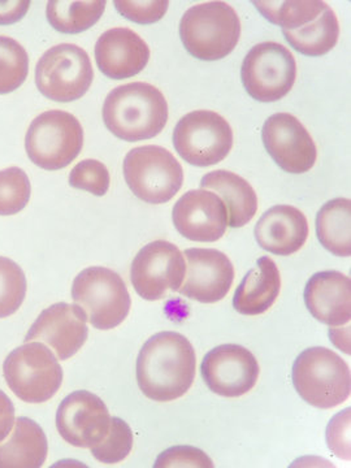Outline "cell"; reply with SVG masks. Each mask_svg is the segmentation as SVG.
I'll list each match as a JSON object with an SVG mask.
<instances>
[{
	"label": "cell",
	"mask_w": 351,
	"mask_h": 468,
	"mask_svg": "<svg viewBox=\"0 0 351 468\" xmlns=\"http://www.w3.org/2000/svg\"><path fill=\"white\" fill-rule=\"evenodd\" d=\"M304 303L323 324L340 326L351 320V280L337 271L315 273L304 288Z\"/></svg>",
	"instance_id": "ffe728a7"
},
{
	"label": "cell",
	"mask_w": 351,
	"mask_h": 468,
	"mask_svg": "<svg viewBox=\"0 0 351 468\" xmlns=\"http://www.w3.org/2000/svg\"><path fill=\"white\" fill-rule=\"evenodd\" d=\"M261 140L273 162L288 174H306L315 165L316 144L309 131L291 113H275L267 119Z\"/></svg>",
	"instance_id": "4fadbf2b"
},
{
	"label": "cell",
	"mask_w": 351,
	"mask_h": 468,
	"mask_svg": "<svg viewBox=\"0 0 351 468\" xmlns=\"http://www.w3.org/2000/svg\"><path fill=\"white\" fill-rule=\"evenodd\" d=\"M15 424V406L7 394L0 390V442L9 436Z\"/></svg>",
	"instance_id": "74e56055"
},
{
	"label": "cell",
	"mask_w": 351,
	"mask_h": 468,
	"mask_svg": "<svg viewBox=\"0 0 351 468\" xmlns=\"http://www.w3.org/2000/svg\"><path fill=\"white\" fill-rule=\"evenodd\" d=\"M286 41L306 57H323L334 50L340 37V24L334 9L328 7L313 23L298 29H282Z\"/></svg>",
	"instance_id": "484cf974"
},
{
	"label": "cell",
	"mask_w": 351,
	"mask_h": 468,
	"mask_svg": "<svg viewBox=\"0 0 351 468\" xmlns=\"http://www.w3.org/2000/svg\"><path fill=\"white\" fill-rule=\"evenodd\" d=\"M29 73V57L23 46L0 36V94L15 91L26 82Z\"/></svg>",
	"instance_id": "f1b7e54d"
},
{
	"label": "cell",
	"mask_w": 351,
	"mask_h": 468,
	"mask_svg": "<svg viewBox=\"0 0 351 468\" xmlns=\"http://www.w3.org/2000/svg\"><path fill=\"white\" fill-rule=\"evenodd\" d=\"M292 380L301 399L314 408L334 409L351 393L349 366L325 347L302 351L292 366Z\"/></svg>",
	"instance_id": "277c9868"
},
{
	"label": "cell",
	"mask_w": 351,
	"mask_h": 468,
	"mask_svg": "<svg viewBox=\"0 0 351 468\" xmlns=\"http://www.w3.org/2000/svg\"><path fill=\"white\" fill-rule=\"evenodd\" d=\"M95 60L101 72L109 79H131L146 68L150 60V48L133 30L113 27L98 39Z\"/></svg>",
	"instance_id": "d6986e66"
},
{
	"label": "cell",
	"mask_w": 351,
	"mask_h": 468,
	"mask_svg": "<svg viewBox=\"0 0 351 468\" xmlns=\"http://www.w3.org/2000/svg\"><path fill=\"white\" fill-rule=\"evenodd\" d=\"M27 277L14 261L0 257V319L14 315L27 295Z\"/></svg>",
	"instance_id": "f546056e"
},
{
	"label": "cell",
	"mask_w": 351,
	"mask_h": 468,
	"mask_svg": "<svg viewBox=\"0 0 351 468\" xmlns=\"http://www.w3.org/2000/svg\"><path fill=\"white\" fill-rule=\"evenodd\" d=\"M180 37L192 57L199 60H220L236 48L241 37V21L228 3H202L185 12Z\"/></svg>",
	"instance_id": "3957f363"
},
{
	"label": "cell",
	"mask_w": 351,
	"mask_h": 468,
	"mask_svg": "<svg viewBox=\"0 0 351 468\" xmlns=\"http://www.w3.org/2000/svg\"><path fill=\"white\" fill-rule=\"evenodd\" d=\"M84 129L72 113L46 111L37 116L27 132L26 150L37 167L58 171L68 167L81 153Z\"/></svg>",
	"instance_id": "5b68a950"
},
{
	"label": "cell",
	"mask_w": 351,
	"mask_h": 468,
	"mask_svg": "<svg viewBox=\"0 0 351 468\" xmlns=\"http://www.w3.org/2000/svg\"><path fill=\"white\" fill-rule=\"evenodd\" d=\"M186 263L180 249L167 241H154L141 249L131 268L135 292L146 301H158L183 285Z\"/></svg>",
	"instance_id": "7c38bea8"
},
{
	"label": "cell",
	"mask_w": 351,
	"mask_h": 468,
	"mask_svg": "<svg viewBox=\"0 0 351 468\" xmlns=\"http://www.w3.org/2000/svg\"><path fill=\"white\" fill-rule=\"evenodd\" d=\"M48 437L29 418L15 419L9 437L0 442V468H39L48 458Z\"/></svg>",
	"instance_id": "cb8c5ba5"
},
{
	"label": "cell",
	"mask_w": 351,
	"mask_h": 468,
	"mask_svg": "<svg viewBox=\"0 0 351 468\" xmlns=\"http://www.w3.org/2000/svg\"><path fill=\"white\" fill-rule=\"evenodd\" d=\"M106 0H89V2H67L54 0L48 3L46 16L48 23L58 32L77 34L85 32L101 20Z\"/></svg>",
	"instance_id": "4316f807"
},
{
	"label": "cell",
	"mask_w": 351,
	"mask_h": 468,
	"mask_svg": "<svg viewBox=\"0 0 351 468\" xmlns=\"http://www.w3.org/2000/svg\"><path fill=\"white\" fill-rule=\"evenodd\" d=\"M316 234L324 249L337 257L351 255V202L335 198L326 202L316 217Z\"/></svg>",
	"instance_id": "d4e9b609"
},
{
	"label": "cell",
	"mask_w": 351,
	"mask_h": 468,
	"mask_svg": "<svg viewBox=\"0 0 351 468\" xmlns=\"http://www.w3.org/2000/svg\"><path fill=\"white\" fill-rule=\"evenodd\" d=\"M255 239L271 254L288 255L300 251L309 237V223L300 209L279 205L264 212L255 226Z\"/></svg>",
	"instance_id": "44dd1931"
},
{
	"label": "cell",
	"mask_w": 351,
	"mask_h": 468,
	"mask_svg": "<svg viewBox=\"0 0 351 468\" xmlns=\"http://www.w3.org/2000/svg\"><path fill=\"white\" fill-rule=\"evenodd\" d=\"M280 289L282 276L279 268L271 258L261 257L234 292V310L246 316L261 315L273 306Z\"/></svg>",
	"instance_id": "7402d4cb"
},
{
	"label": "cell",
	"mask_w": 351,
	"mask_h": 468,
	"mask_svg": "<svg viewBox=\"0 0 351 468\" xmlns=\"http://www.w3.org/2000/svg\"><path fill=\"white\" fill-rule=\"evenodd\" d=\"M242 84L252 100L270 103L282 100L297 79V63L289 48L276 42L254 46L241 68Z\"/></svg>",
	"instance_id": "8fae6325"
},
{
	"label": "cell",
	"mask_w": 351,
	"mask_h": 468,
	"mask_svg": "<svg viewBox=\"0 0 351 468\" xmlns=\"http://www.w3.org/2000/svg\"><path fill=\"white\" fill-rule=\"evenodd\" d=\"M29 0H17V2H0V26H11L26 16L29 11Z\"/></svg>",
	"instance_id": "8d00e7d4"
},
{
	"label": "cell",
	"mask_w": 351,
	"mask_h": 468,
	"mask_svg": "<svg viewBox=\"0 0 351 468\" xmlns=\"http://www.w3.org/2000/svg\"><path fill=\"white\" fill-rule=\"evenodd\" d=\"M109 409L100 397L88 390L70 393L58 406V435L76 448H92L109 433Z\"/></svg>",
	"instance_id": "9a60e30c"
},
{
	"label": "cell",
	"mask_w": 351,
	"mask_h": 468,
	"mask_svg": "<svg viewBox=\"0 0 351 468\" xmlns=\"http://www.w3.org/2000/svg\"><path fill=\"white\" fill-rule=\"evenodd\" d=\"M103 120L120 140H150L167 124V100L159 89L146 82L117 86L104 101Z\"/></svg>",
	"instance_id": "7a4b0ae2"
},
{
	"label": "cell",
	"mask_w": 351,
	"mask_h": 468,
	"mask_svg": "<svg viewBox=\"0 0 351 468\" xmlns=\"http://www.w3.org/2000/svg\"><path fill=\"white\" fill-rule=\"evenodd\" d=\"M196 369V351L190 341L177 332H160L140 351L138 387L151 401H176L192 388Z\"/></svg>",
	"instance_id": "6da1fadb"
},
{
	"label": "cell",
	"mask_w": 351,
	"mask_h": 468,
	"mask_svg": "<svg viewBox=\"0 0 351 468\" xmlns=\"http://www.w3.org/2000/svg\"><path fill=\"white\" fill-rule=\"evenodd\" d=\"M90 449L92 457L101 463H120L133 449V432L122 419L111 418L109 433Z\"/></svg>",
	"instance_id": "1f68e13d"
},
{
	"label": "cell",
	"mask_w": 351,
	"mask_h": 468,
	"mask_svg": "<svg viewBox=\"0 0 351 468\" xmlns=\"http://www.w3.org/2000/svg\"><path fill=\"white\" fill-rule=\"evenodd\" d=\"M9 389L27 403L51 399L63 383V369L52 351L38 341L26 343L12 351L3 365Z\"/></svg>",
	"instance_id": "52a82bcc"
},
{
	"label": "cell",
	"mask_w": 351,
	"mask_h": 468,
	"mask_svg": "<svg viewBox=\"0 0 351 468\" xmlns=\"http://www.w3.org/2000/svg\"><path fill=\"white\" fill-rule=\"evenodd\" d=\"M174 146L189 165L209 167L223 162L232 150L233 131L229 122L214 111H193L176 125Z\"/></svg>",
	"instance_id": "30bf717a"
},
{
	"label": "cell",
	"mask_w": 351,
	"mask_h": 468,
	"mask_svg": "<svg viewBox=\"0 0 351 468\" xmlns=\"http://www.w3.org/2000/svg\"><path fill=\"white\" fill-rule=\"evenodd\" d=\"M72 298L94 328L109 331L128 318L131 294L122 277L104 267H89L73 282Z\"/></svg>",
	"instance_id": "8992f818"
},
{
	"label": "cell",
	"mask_w": 351,
	"mask_h": 468,
	"mask_svg": "<svg viewBox=\"0 0 351 468\" xmlns=\"http://www.w3.org/2000/svg\"><path fill=\"white\" fill-rule=\"evenodd\" d=\"M113 5L122 17L141 26L155 24L165 16L168 11L167 0H151V2H129V0H115Z\"/></svg>",
	"instance_id": "836d02e7"
},
{
	"label": "cell",
	"mask_w": 351,
	"mask_h": 468,
	"mask_svg": "<svg viewBox=\"0 0 351 468\" xmlns=\"http://www.w3.org/2000/svg\"><path fill=\"white\" fill-rule=\"evenodd\" d=\"M260 363L250 350L239 345H220L206 354L203 380L218 396L237 399L250 392L260 378Z\"/></svg>",
	"instance_id": "5bb4252c"
},
{
	"label": "cell",
	"mask_w": 351,
	"mask_h": 468,
	"mask_svg": "<svg viewBox=\"0 0 351 468\" xmlns=\"http://www.w3.org/2000/svg\"><path fill=\"white\" fill-rule=\"evenodd\" d=\"M155 468H212L211 458L194 446H174L163 452L156 460Z\"/></svg>",
	"instance_id": "e575fe53"
},
{
	"label": "cell",
	"mask_w": 351,
	"mask_h": 468,
	"mask_svg": "<svg viewBox=\"0 0 351 468\" xmlns=\"http://www.w3.org/2000/svg\"><path fill=\"white\" fill-rule=\"evenodd\" d=\"M86 322L88 319L79 304L60 302L42 311L24 340L48 345L58 359L67 360L79 353L88 340Z\"/></svg>",
	"instance_id": "e0dca14e"
},
{
	"label": "cell",
	"mask_w": 351,
	"mask_h": 468,
	"mask_svg": "<svg viewBox=\"0 0 351 468\" xmlns=\"http://www.w3.org/2000/svg\"><path fill=\"white\" fill-rule=\"evenodd\" d=\"M110 172L100 160L80 162L69 175V185L97 197H103L110 189Z\"/></svg>",
	"instance_id": "d6a6232c"
},
{
	"label": "cell",
	"mask_w": 351,
	"mask_h": 468,
	"mask_svg": "<svg viewBox=\"0 0 351 468\" xmlns=\"http://www.w3.org/2000/svg\"><path fill=\"white\" fill-rule=\"evenodd\" d=\"M172 218L177 232L196 242L218 241L226 234V205L209 190H190L174 207Z\"/></svg>",
	"instance_id": "ac0fdd59"
},
{
	"label": "cell",
	"mask_w": 351,
	"mask_h": 468,
	"mask_svg": "<svg viewBox=\"0 0 351 468\" xmlns=\"http://www.w3.org/2000/svg\"><path fill=\"white\" fill-rule=\"evenodd\" d=\"M185 282L178 292L189 300L217 303L227 297L234 282L232 261L215 249H187Z\"/></svg>",
	"instance_id": "2e32d148"
},
{
	"label": "cell",
	"mask_w": 351,
	"mask_h": 468,
	"mask_svg": "<svg viewBox=\"0 0 351 468\" xmlns=\"http://www.w3.org/2000/svg\"><path fill=\"white\" fill-rule=\"evenodd\" d=\"M32 186L23 169L11 167L0 171V215L9 217L23 211L29 203Z\"/></svg>",
	"instance_id": "4dcf8cb0"
},
{
	"label": "cell",
	"mask_w": 351,
	"mask_h": 468,
	"mask_svg": "<svg viewBox=\"0 0 351 468\" xmlns=\"http://www.w3.org/2000/svg\"><path fill=\"white\" fill-rule=\"evenodd\" d=\"M201 187L215 192L226 205L230 228L245 227L257 214V193L241 176L226 169L208 172L202 177Z\"/></svg>",
	"instance_id": "603a6c76"
},
{
	"label": "cell",
	"mask_w": 351,
	"mask_h": 468,
	"mask_svg": "<svg viewBox=\"0 0 351 468\" xmlns=\"http://www.w3.org/2000/svg\"><path fill=\"white\" fill-rule=\"evenodd\" d=\"M329 449L341 460H350V409L335 415L326 430Z\"/></svg>",
	"instance_id": "d590c367"
},
{
	"label": "cell",
	"mask_w": 351,
	"mask_h": 468,
	"mask_svg": "<svg viewBox=\"0 0 351 468\" xmlns=\"http://www.w3.org/2000/svg\"><path fill=\"white\" fill-rule=\"evenodd\" d=\"M94 70L88 52L72 43L54 46L36 67V84L43 97L73 101L84 97L92 84Z\"/></svg>",
	"instance_id": "9c48e42d"
},
{
	"label": "cell",
	"mask_w": 351,
	"mask_h": 468,
	"mask_svg": "<svg viewBox=\"0 0 351 468\" xmlns=\"http://www.w3.org/2000/svg\"><path fill=\"white\" fill-rule=\"evenodd\" d=\"M124 177L129 189L141 201L162 205L180 192L184 169L167 149L147 144L126 154Z\"/></svg>",
	"instance_id": "ba28073f"
},
{
	"label": "cell",
	"mask_w": 351,
	"mask_h": 468,
	"mask_svg": "<svg viewBox=\"0 0 351 468\" xmlns=\"http://www.w3.org/2000/svg\"><path fill=\"white\" fill-rule=\"evenodd\" d=\"M252 5L270 23L288 30L298 29L306 24L313 23L329 7L325 2H320V0L252 2Z\"/></svg>",
	"instance_id": "83f0119b"
}]
</instances>
